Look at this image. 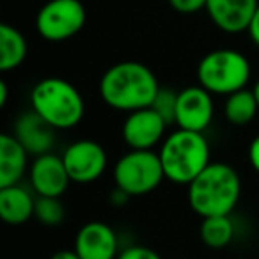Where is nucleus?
I'll use <instances>...</instances> for the list:
<instances>
[{
	"label": "nucleus",
	"mask_w": 259,
	"mask_h": 259,
	"mask_svg": "<svg viewBox=\"0 0 259 259\" xmlns=\"http://www.w3.org/2000/svg\"><path fill=\"white\" fill-rule=\"evenodd\" d=\"M158 91L156 75L137 61H122L110 66L100 80V96L105 105L128 114L151 107Z\"/></svg>",
	"instance_id": "nucleus-1"
},
{
	"label": "nucleus",
	"mask_w": 259,
	"mask_h": 259,
	"mask_svg": "<svg viewBox=\"0 0 259 259\" xmlns=\"http://www.w3.org/2000/svg\"><path fill=\"white\" fill-rule=\"evenodd\" d=\"M240 195V176L224 162H211L188 185V204L202 219L231 215Z\"/></svg>",
	"instance_id": "nucleus-2"
},
{
	"label": "nucleus",
	"mask_w": 259,
	"mask_h": 259,
	"mask_svg": "<svg viewBox=\"0 0 259 259\" xmlns=\"http://www.w3.org/2000/svg\"><path fill=\"white\" fill-rule=\"evenodd\" d=\"M30 105L57 132L75 128L85 115V101L80 91L59 76L39 80L30 91Z\"/></svg>",
	"instance_id": "nucleus-3"
},
{
	"label": "nucleus",
	"mask_w": 259,
	"mask_h": 259,
	"mask_svg": "<svg viewBox=\"0 0 259 259\" xmlns=\"http://www.w3.org/2000/svg\"><path fill=\"white\" fill-rule=\"evenodd\" d=\"M158 155L165 180L176 185H190L211 163L204 135L181 128L163 139Z\"/></svg>",
	"instance_id": "nucleus-4"
},
{
	"label": "nucleus",
	"mask_w": 259,
	"mask_h": 259,
	"mask_svg": "<svg viewBox=\"0 0 259 259\" xmlns=\"http://www.w3.org/2000/svg\"><path fill=\"white\" fill-rule=\"evenodd\" d=\"M197 80L213 96L229 94L247 87L250 80V62L241 52L219 48L201 59L197 66Z\"/></svg>",
	"instance_id": "nucleus-5"
},
{
	"label": "nucleus",
	"mask_w": 259,
	"mask_h": 259,
	"mask_svg": "<svg viewBox=\"0 0 259 259\" xmlns=\"http://www.w3.org/2000/svg\"><path fill=\"white\" fill-rule=\"evenodd\" d=\"M165 180L160 155L153 149H130L115 162L114 181L130 197L155 192Z\"/></svg>",
	"instance_id": "nucleus-6"
},
{
	"label": "nucleus",
	"mask_w": 259,
	"mask_h": 259,
	"mask_svg": "<svg viewBox=\"0 0 259 259\" xmlns=\"http://www.w3.org/2000/svg\"><path fill=\"white\" fill-rule=\"evenodd\" d=\"M87 11L80 0H48L36 15V30L50 43L71 39L83 29Z\"/></svg>",
	"instance_id": "nucleus-7"
},
{
	"label": "nucleus",
	"mask_w": 259,
	"mask_h": 259,
	"mask_svg": "<svg viewBox=\"0 0 259 259\" xmlns=\"http://www.w3.org/2000/svg\"><path fill=\"white\" fill-rule=\"evenodd\" d=\"M62 160H64L69 180L80 185L100 180L108 163V156L103 146L89 139H82L69 144L62 153Z\"/></svg>",
	"instance_id": "nucleus-8"
},
{
	"label": "nucleus",
	"mask_w": 259,
	"mask_h": 259,
	"mask_svg": "<svg viewBox=\"0 0 259 259\" xmlns=\"http://www.w3.org/2000/svg\"><path fill=\"white\" fill-rule=\"evenodd\" d=\"M169 124L153 107L130 112L121 128L122 141L130 149H153L163 142Z\"/></svg>",
	"instance_id": "nucleus-9"
},
{
	"label": "nucleus",
	"mask_w": 259,
	"mask_h": 259,
	"mask_svg": "<svg viewBox=\"0 0 259 259\" xmlns=\"http://www.w3.org/2000/svg\"><path fill=\"white\" fill-rule=\"evenodd\" d=\"M215 105L213 94L202 85H190L178 93L176 126L188 132L202 134L213 121Z\"/></svg>",
	"instance_id": "nucleus-10"
},
{
	"label": "nucleus",
	"mask_w": 259,
	"mask_h": 259,
	"mask_svg": "<svg viewBox=\"0 0 259 259\" xmlns=\"http://www.w3.org/2000/svg\"><path fill=\"white\" fill-rule=\"evenodd\" d=\"M29 180L37 197H61L68 190V185L71 181L62 156L54 153L36 156L30 165Z\"/></svg>",
	"instance_id": "nucleus-11"
},
{
	"label": "nucleus",
	"mask_w": 259,
	"mask_h": 259,
	"mask_svg": "<svg viewBox=\"0 0 259 259\" xmlns=\"http://www.w3.org/2000/svg\"><path fill=\"white\" fill-rule=\"evenodd\" d=\"M75 250L82 259H117V234L105 222H87L76 233Z\"/></svg>",
	"instance_id": "nucleus-12"
},
{
	"label": "nucleus",
	"mask_w": 259,
	"mask_h": 259,
	"mask_svg": "<svg viewBox=\"0 0 259 259\" xmlns=\"http://www.w3.org/2000/svg\"><path fill=\"white\" fill-rule=\"evenodd\" d=\"M259 0H208L206 13L217 29L227 34L247 32Z\"/></svg>",
	"instance_id": "nucleus-13"
},
{
	"label": "nucleus",
	"mask_w": 259,
	"mask_h": 259,
	"mask_svg": "<svg viewBox=\"0 0 259 259\" xmlns=\"http://www.w3.org/2000/svg\"><path fill=\"white\" fill-rule=\"evenodd\" d=\"M15 137L29 155L39 156L52 153L57 144V130L34 110L23 112L15 124Z\"/></svg>",
	"instance_id": "nucleus-14"
},
{
	"label": "nucleus",
	"mask_w": 259,
	"mask_h": 259,
	"mask_svg": "<svg viewBox=\"0 0 259 259\" xmlns=\"http://www.w3.org/2000/svg\"><path fill=\"white\" fill-rule=\"evenodd\" d=\"M29 153L15 135H0V188L18 185L27 170Z\"/></svg>",
	"instance_id": "nucleus-15"
},
{
	"label": "nucleus",
	"mask_w": 259,
	"mask_h": 259,
	"mask_svg": "<svg viewBox=\"0 0 259 259\" xmlns=\"http://www.w3.org/2000/svg\"><path fill=\"white\" fill-rule=\"evenodd\" d=\"M36 199L20 185L0 188V217L9 226H22L34 217Z\"/></svg>",
	"instance_id": "nucleus-16"
},
{
	"label": "nucleus",
	"mask_w": 259,
	"mask_h": 259,
	"mask_svg": "<svg viewBox=\"0 0 259 259\" xmlns=\"http://www.w3.org/2000/svg\"><path fill=\"white\" fill-rule=\"evenodd\" d=\"M27 39L16 27L2 23L0 25V71H13L20 68L27 57Z\"/></svg>",
	"instance_id": "nucleus-17"
},
{
	"label": "nucleus",
	"mask_w": 259,
	"mask_h": 259,
	"mask_svg": "<svg viewBox=\"0 0 259 259\" xmlns=\"http://www.w3.org/2000/svg\"><path fill=\"white\" fill-rule=\"evenodd\" d=\"M257 112L259 107H257V101H255L254 91H248L247 87L226 96L224 115H226V119L231 124L234 126L248 124V122L254 121Z\"/></svg>",
	"instance_id": "nucleus-18"
},
{
	"label": "nucleus",
	"mask_w": 259,
	"mask_h": 259,
	"mask_svg": "<svg viewBox=\"0 0 259 259\" xmlns=\"http://www.w3.org/2000/svg\"><path fill=\"white\" fill-rule=\"evenodd\" d=\"M201 240L209 248H224L234 238V224L229 215L206 217L201 224Z\"/></svg>",
	"instance_id": "nucleus-19"
},
{
	"label": "nucleus",
	"mask_w": 259,
	"mask_h": 259,
	"mask_svg": "<svg viewBox=\"0 0 259 259\" xmlns=\"http://www.w3.org/2000/svg\"><path fill=\"white\" fill-rule=\"evenodd\" d=\"M34 217L45 226H59L66 217L61 197H37Z\"/></svg>",
	"instance_id": "nucleus-20"
},
{
	"label": "nucleus",
	"mask_w": 259,
	"mask_h": 259,
	"mask_svg": "<svg viewBox=\"0 0 259 259\" xmlns=\"http://www.w3.org/2000/svg\"><path fill=\"white\" fill-rule=\"evenodd\" d=\"M176 105H178V93H174L172 89H167V87H160L151 107L170 126V124H176Z\"/></svg>",
	"instance_id": "nucleus-21"
},
{
	"label": "nucleus",
	"mask_w": 259,
	"mask_h": 259,
	"mask_svg": "<svg viewBox=\"0 0 259 259\" xmlns=\"http://www.w3.org/2000/svg\"><path fill=\"white\" fill-rule=\"evenodd\" d=\"M117 259H162L156 250L144 245H130L119 252Z\"/></svg>",
	"instance_id": "nucleus-22"
},
{
	"label": "nucleus",
	"mask_w": 259,
	"mask_h": 259,
	"mask_svg": "<svg viewBox=\"0 0 259 259\" xmlns=\"http://www.w3.org/2000/svg\"><path fill=\"white\" fill-rule=\"evenodd\" d=\"M170 8L181 15H194L201 9H206L208 0H169Z\"/></svg>",
	"instance_id": "nucleus-23"
},
{
	"label": "nucleus",
	"mask_w": 259,
	"mask_h": 259,
	"mask_svg": "<svg viewBox=\"0 0 259 259\" xmlns=\"http://www.w3.org/2000/svg\"><path fill=\"white\" fill-rule=\"evenodd\" d=\"M248 162H250L252 169L259 174V135L254 137V141L248 146Z\"/></svg>",
	"instance_id": "nucleus-24"
},
{
	"label": "nucleus",
	"mask_w": 259,
	"mask_h": 259,
	"mask_svg": "<svg viewBox=\"0 0 259 259\" xmlns=\"http://www.w3.org/2000/svg\"><path fill=\"white\" fill-rule=\"evenodd\" d=\"M247 32H248V37H250L252 43H254L255 47H259V6H257V9H255L254 16H252L250 23H248Z\"/></svg>",
	"instance_id": "nucleus-25"
},
{
	"label": "nucleus",
	"mask_w": 259,
	"mask_h": 259,
	"mask_svg": "<svg viewBox=\"0 0 259 259\" xmlns=\"http://www.w3.org/2000/svg\"><path fill=\"white\" fill-rule=\"evenodd\" d=\"M130 199V195L126 194V192H122L121 188H117L115 187V190L110 194V201H112V204L114 206H122V204H126V201Z\"/></svg>",
	"instance_id": "nucleus-26"
},
{
	"label": "nucleus",
	"mask_w": 259,
	"mask_h": 259,
	"mask_svg": "<svg viewBox=\"0 0 259 259\" xmlns=\"http://www.w3.org/2000/svg\"><path fill=\"white\" fill-rule=\"evenodd\" d=\"M50 259H82V257H80L78 252L73 248V250H59V252H55Z\"/></svg>",
	"instance_id": "nucleus-27"
},
{
	"label": "nucleus",
	"mask_w": 259,
	"mask_h": 259,
	"mask_svg": "<svg viewBox=\"0 0 259 259\" xmlns=\"http://www.w3.org/2000/svg\"><path fill=\"white\" fill-rule=\"evenodd\" d=\"M8 94H9L8 83L2 80V82H0V107H6V103H8Z\"/></svg>",
	"instance_id": "nucleus-28"
},
{
	"label": "nucleus",
	"mask_w": 259,
	"mask_h": 259,
	"mask_svg": "<svg viewBox=\"0 0 259 259\" xmlns=\"http://www.w3.org/2000/svg\"><path fill=\"white\" fill-rule=\"evenodd\" d=\"M254 96H255V101H257V107H259V80L255 82V85H254Z\"/></svg>",
	"instance_id": "nucleus-29"
}]
</instances>
